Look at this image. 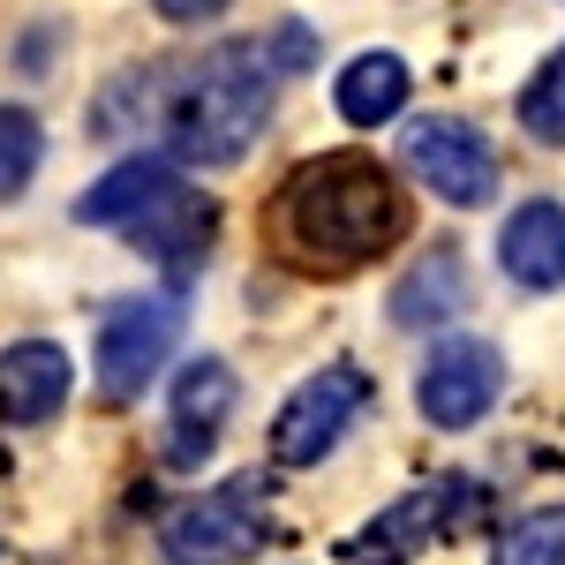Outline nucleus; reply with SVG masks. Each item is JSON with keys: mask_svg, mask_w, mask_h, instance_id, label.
<instances>
[{"mask_svg": "<svg viewBox=\"0 0 565 565\" xmlns=\"http://www.w3.org/2000/svg\"><path fill=\"white\" fill-rule=\"evenodd\" d=\"M271 226H279V249L302 271H354V264L385 257L407 234V196L377 159L324 151V159L287 174Z\"/></svg>", "mask_w": 565, "mask_h": 565, "instance_id": "1", "label": "nucleus"}, {"mask_svg": "<svg viewBox=\"0 0 565 565\" xmlns=\"http://www.w3.org/2000/svg\"><path fill=\"white\" fill-rule=\"evenodd\" d=\"M76 385V370H68V354L53 348V340H15V348H0V415L8 423H53L61 415V399Z\"/></svg>", "mask_w": 565, "mask_h": 565, "instance_id": "10", "label": "nucleus"}, {"mask_svg": "<svg viewBox=\"0 0 565 565\" xmlns=\"http://www.w3.org/2000/svg\"><path fill=\"white\" fill-rule=\"evenodd\" d=\"M257 535H264V476L218 482V490L189 498L174 521L159 527V543H167L174 565H234L257 551Z\"/></svg>", "mask_w": 565, "mask_h": 565, "instance_id": "4", "label": "nucleus"}, {"mask_svg": "<svg viewBox=\"0 0 565 565\" xmlns=\"http://www.w3.org/2000/svg\"><path fill=\"white\" fill-rule=\"evenodd\" d=\"M174 181L181 174L167 159H121L106 181H90L84 196H76V218H84V226H129V218L143 212L159 189H174Z\"/></svg>", "mask_w": 565, "mask_h": 565, "instance_id": "15", "label": "nucleus"}, {"mask_svg": "<svg viewBox=\"0 0 565 565\" xmlns=\"http://www.w3.org/2000/svg\"><path fill=\"white\" fill-rule=\"evenodd\" d=\"M399 167L423 181L430 196L460 204V212H482V204L498 196V151L482 143V129L452 121V114L407 121V136H399Z\"/></svg>", "mask_w": 565, "mask_h": 565, "instance_id": "3", "label": "nucleus"}, {"mask_svg": "<svg viewBox=\"0 0 565 565\" xmlns=\"http://www.w3.org/2000/svg\"><path fill=\"white\" fill-rule=\"evenodd\" d=\"M498 264L521 279L527 295L565 287V204H551V196L521 204V212L505 218V234H498Z\"/></svg>", "mask_w": 565, "mask_h": 565, "instance_id": "12", "label": "nucleus"}, {"mask_svg": "<svg viewBox=\"0 0 565 565\" xmlns=\"http://www.w3.org/2000/svg\"><path fill=\"white\" fill-rule=\"evenodd\" d=\"M271 53H279V68H302L309 53H317V39H309L302 23H287V31H279V39H271Z\"/></svg>", "mask_w": 565, "mask_h": 565, "instance_id": "20", "label": "nucleus"}, {"mask_svg": "<svg viewBox=\"0 0 565 565\" xmlns=\"http://www.w3.org/2000/svg\"><path fill=\"white\" fill-rule=\"evenodd\" d=\"M226 415H234V370L218 362V354H196V362H181L174 377V460H204L226 430Z\"/></svg>", "mask_w": 565, "mask_h": 565, "instance_id": "11", "label": "nucleus"}, {"mask_svg": "<svg viewBox=\"0 0 565 565\" xmlns=\"http://www.w3.org/2000/svg\"><path fill=\"white\" fill-rule=\"evenodd\" d=\"M212 196H196L189 181H174V189H159L143 212L121 226L143 257H159V264H174V271H189V264H204V249H212Z\"/></svg>", "mask_w": 565, "mask_h": 565, "instance_id": "8", "label": "nucleus"}, {"mask_svg": "<svg viewBox=\"0 0 565 565\" xmlns=\"http://www.w3.org/2000/svg\"><path fill=\"white\" fill-rule=\"evenodd\" d=\"M460 309H468V271H460L452 249L415 257V264H407V279L392 287V324H399V332H430V324L460 317Z\"/></svg>", "mask_w": 565, "mask_h": 565, "instance_id": "13", "label": "nucleus"}, {"mask_svg": "<svg viewBox=\"0 0 565 565\" xmlns=\"http://www.w3.org/2000/svg\"><path fill=\"white\" fill-rule=\"evenodd\" d=\"M167 98H174V76L167 68H129V76H114L106 98L90 106V129L114 143V136L143 129V121H167Z\"/></svg>", "mask_w": 565, "mask_h": 565, "instance_id": "16", "label": "nucleus"}, {"mask_svg": "<svg viewBox=\"0 0 565 565\" xmlns=\"http://www.w3.org/2000/svg\"><path fill=\"white\" fill-rule=\"evenodd\" d=\"M476 513V482L445 476L430 482V490H415V498H399L385 521H370V535H362V551L370 558H407V551H423V543H437L452 521H468Z\"/></svg>", "mask_w": 565, "mask_h": 565, "instance_id": "9", "label": "nucleus"}, {"mask_svg": "<svg viewBox=\"0 0 565 565\" xmlns=\"http://www.w3.org/2000/svg\"><path fill=\"white\" fill-rule=\"evenodd\" d=\"M521 121L527 136H543V143H565V45L543 61V76L521 90Z\"/></svg>", "mask_w": 565, "mask_h": 565, "instance_id": "19", "label": "nucleus"}, {"mask_svg": "<svg viewBox=\"0 0 565 565\" xmlns=\"http://www.w3.org/2000/svg\"><path fill=\"white\" fill-rule=\"evenodd\" d=\"M181 340V302L174 295H136L114 302L98 324V392L106 399H136L151 392V377L167 370V354Z\"/></svg>", "mask_w": 565, "mask_h": 565, "instance_id": "5", "label": "nucleus"}, {"mask_svg": "<svg viewBox=\"0 0 565 565\" xmlns=\"http://www.w3.org/2000/svg\"><path fill=\"white\" fill-rule=\"evenodd\" d=\"M490 565H565V505H535L527 521H513Z\"/></svg>", "mask_w": 565, "mask_h": 565, "instance_id": "18", "label": "nucleus"}, {"mask_svg": "<svg viewBox=\"0 0 565 565\" xmlns=\"http://www.w3.org/2000/svg\"><path fill=\"white\" fill-rule=\"evenodd\" d=\"M498 392H505L498 348H482V340H437V354L423 362V385H415V407L437 430H476L482 415L498 407Z\"/></svg>", "mask_w": 565, "mask_h": 565, "instance_id": "7", "label": "nucleus"}, {"mask_svg": "<svg viewBox=\"0 0 565 565\" xmlns=\"http://www.w3.org/2000/svg\"><path fill=\"white\" fill-rule=\"evenodd\" d=\"M271 121V61L264 45H218L204 53L189 76H174V98H167V136L189 167H234L257 129Z\"/></svg>", "mask_w": 565, "mask_h": 565, "instance_id": "2", "label": "nucleus"}, {"mask_svg": "<svg viewBox=\"0 0 565 565\" xmlns=\"http://www.w3.org/2000/svg\"><path fill=\"white\" fill-rule=\"evenodd\" d=\"M39 159H45V129H39V114H31V106H0V204L31 189Z\"/></svg>", "mask_w": 565, "mask_h": 565, "instance_id": "17", "label": "nucleus"}, {"mask_svg": "<svg viewBox=\"0 0 565 565\" xmlns=\"http://www.w3.org/2000/svg\"><path fill=\"white\" fill-rule=\"evenodd\" d=\"M407 61L399 53H362V61H348V76H340V121H354V129H377V121H399V106H407Z\"/></svg>", "mask_w": 565, "mask_h": 565, "instance_id": "14", "label": "nucleus"}, {"mask_svg": "<svg viewBox=\"0 0 565 565\" xmlns=\"http://www.w3.org/2000/svg\"><path fill=\"white\" fill-rule=\"evenodd\" d=\"M151 8H159L167 23H212V15L226 8V0H151Z\"/></svg>", "mask_w": 565, "mask_h": 565, "instance_id": "21", "label": "nucleus"}, {"mask_svg": "<svg viewBox=\"0 0 565 565\" xmlns=\"http://www.w3.org/2000/svg\"><path fill=\"white\" fill-rule=\"evenodd\" d=\"M370 377L354 370V362H332V370H317L309 385H295V399L279 407V423H271V460L279 468H317L340 437H348V423L370 407Z\"/></svg>", "mask_w": 565, "mask_h": 565, "instance_id": "6", "label": "nucleus"}]
</instances>
